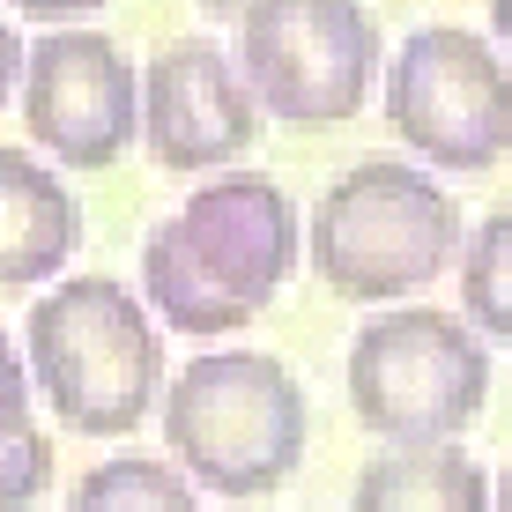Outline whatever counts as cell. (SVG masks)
<instances>
[{
  "mask_svg": "<svg viewBox=\"0 0 512 512\" xmlns=\"http://www.w3.org/2000/svg\"><path fill=\"white\" fill-rule=\"evenodd\" d=\"M461 312L475 334L512 342V208L475 223V238L461 245Z\"/></svg>",
  "mask_w": 512,
  "mask_h": 512,
  "instance_id": "5bb4252c",
  "label": "cell"
},
{
  "mask_svg": "<svg viewBox=\"0 0 512 512\" xmlns=\"http://www.w3.org/2000/svg\"><path fill=\"white\" fill-rule=\"evenodd\" d=\"M490 30H498V45L512 52V0H490Z\"/></svg>",
  "mask_w": 512,
  "mask_h": 512,
  "instance_id": "d6986e66",
  "label": "cell"
},
{
  "mask_svg": "<svg viewBox=\"0 0 512 512\" xmlns=\"http://www.w3.org/2000/svg\"><path fill=\"white\" fill-rule=\"evenodd\" d=\"M490 401V342L438 305H401L349 342V409L386 446H461Z\"/></svg>",
  "mask_w": 512,
  "mask_h": 512,
  "instance_id": "277c9868",
  "label": "cell"
},
{
  "mask_svg": "<svg viewBox=\"0 0 512 512\" xmlns=\"http://www.w3.org/2000/svg\"><path fill=\"white\" fill-rule=\"evenodd\" d=\"M8 8H23V15H45V23H60V15H97L104 0H8Z\"/></svg>",
  "mask_w": 512,
  "mask_h": 512,
  "instance_id": "ac0fdd59",
  "label": "cell"
},
{
  "mask_svg": "<svg viewBox=\"0 0 512 512\" xmlns=\"http://www.w3.org/2000/svg\"><path fill=\"white\" fill-rule=\"evenodd\" d=\"M52 490V431L8 423L0 431V512H30Z\"/></svg>",
  "mask_w": 512,
  "mask_h": 512,
  "instance_id": "9a60e30c",
  "label": "cell"
},
{
  "mask_svg": "<svg viewBox=\"0 0 512 512\" xmlns=\"http://www.w3.org/2000/svg\"><path fill=\"white\" fill-rule=\"evenodd\" d=\"M260 134V97L223 45L179 38L141 67V141L164 171H216L238 164Z\"/></svg>",
  "mask_w": 512,
  "mask_h": 512,
  "instance_id": "ba28073f",
  "label": "cell"
},
{
  "mask_svg": "<svg viewBox=\"0 0 512 512\" xmlns=\"http://www.w3.org/2000/svg\"><path fill=\"white\" fill-rule=\"evenodd\" d=\"M305 260L342 305L416 297L461 260V201L401 156H364L320 193Z\"/></svg>",
  "mask_w": 512,
  "mask_h": 512,
  "instance_id": "7a4b0ae2",
  "label": "cell"
},
{
  "mask_svg": "<svg viewBox=\"0 0 512 512\" xmlns=\"http://www.w3.org/2000/svg\"><path fill=\"white\" fill-rule=\"evenodd\" d=\"M67 512H201V498H193V475L179 461L112 453L67 490Z\"/></svg>",
  "mask_w": 512,
  "mask_h": 512,
  "instance_id": "4fadbf2b",
  "label": "cell"
},
{
  "mask_svg": "<svg viewBox=\"0 0 512 512\" xmlns=\"http://www.w3.org/2000/svg\"><path fill=\"white\" fill-rule=\"evenodd\" d=\"M305 386L260 349H208L164 386V438L201 490L268 498L305 461Z\"/></svg>",
  "mask_w": 512,
  "mask_h": 512,
  "instance_id": "3957f363",
  "label": "cell"
},
{
  "mask_svg": "<svg viewBox=\"0 0 512 512\" xmlns=\"http://www.w3.org/2000/svg\"><path fill=\"white\" fill-rule=\"evenodd\" d=\"M141 290H149V312H164L179 334H201V342H208V334L253 327V312H238L231 297L201 275V260L179 245V231H171V223H156V231L141 238Z\"/></svg>",
  "mask_w": 512,
  "mask_h": 512,
  "instance_id": "7c38bea8",
  "label": "cell"
},
{
  "mask_svg": "<svg viewBox=\"0 0 512 512\" xmlns=\"http://www.w3.org/2000/svg\"><path fill=\"white\" fill-rule=\"evenodd\" d=\"M171 231L193 260H201V275L216 282L223 297H231L238 312H268L275 290L290 282L297 268V208L290 193H282L268 171H231V179H208L201 193H186V208L171 216Z\"/></svg>",
  "mask_w": 512,
  "mask_h": 512,
  "instance_id": "9c48e42d",
  "label": "cell"
},
{
  "mask_svg": "<svg viewBox=\"0 0 512 512\" xmlns=\"http://www.w3.org/2000/svg\"><path fill=\"white\" fill-rule=\"evenodd\" d=\"M30 364L15 357V342H8V327H0V431L8 423H30Z\"/></svg>",
  "mask_w": 512,
  "mask_h": 512,
  "instance_id": "2e32d148",
  "label": "cell"
},
{
  "mask_svg": "<svg viewBox=\"0 0 512 512\" xmlns=\"http://www.w3.org/2000/svg\"><path fill=\"white\" fill-rule=\"evenodd\" d=\"M498 512H512V461H505V475H498Z\"/></svg>",
  "mask_w": 512,
  "mask_h": 512,
  "instance_id": "44dd1931",
  "label": "cell"
},
{
  "mask_svg": "<svg viewBox=\"0 0 512 512\" xmlns=\"http://www.w3.org/2000/svg\"><path fill=\"white\" fill-rule=\"evenodd\" d=\"M201 8H208V15H238V23H245V15H253L260 0H201Z\"/></svg>",
  "mask_w": 512,
  "mask_h": 512,
  "instance_id": "ffe728a7",
  "label": "cell"
},
{
  "mask_svg": "<svg viewBox=\"0 0 512 512\" xmlns=\"http://www.w3.org/2000/svg\"><path fill=\"white\" fill-rule=\"evenodd\" d=\"M30 379L45 409L82 438H127L164 401V334L112 275H75L30 305Z\"/></svg>",
  "mask_w": 512,
  "mask_h": 512,
  "instance_id": "6da1fadb",
  "label": "cell"
},
{
  "mask_svg": "<svg viewBox=\"0 0 512 512\" xmlns=\"http://www.w3.org/2000/svg\"><path fill=\"white\" fill-rule=\"evenodd\" d=\"M379 23L364 0H260L238 23V67L260 112L290 127H342L379 82Z\"/></svg>",
  "mask_w": 512,
  "mask_h": 512,
  "instance_id": "5b68a950",
  "label": "cell"
},
{
  "mask_svg": "<svg viewBox=\"0 0 512 512\" xmlns=\"http://www.w3.org/2000/svg\"><path fill=\"white\" fill-rule=\"evenodd\" d=\"M82 245V208L30 149H0V290L60 275Z\"/></svg>",
  "mask_w": 512,
  "mask_h": 512,
  "instance_id": "30bf717a",
  "label": "cell"
},
{
  "mask_svg": "<svg viewBox=\"0 0 512 512\" xmlns=\"http://www.w3.org/2000/svg\"><path fill=\"white\" fill-rule=\"evenodd\" d=\"M386 127L438 171H490L512 149V75L461 23H423L386 67Z\"/></svg>",
  "mask_w": 512,
  "mask_h": 512,
  "instance_id": "8992f818",
  "label": "cell"
},
{
  "mask_svg": "<svg viewBox=\"0 0 512 512\" xmlns=\"http://www.w3.org/2000/svg\"><path fill=\"white\" fill-rule=\"evenodd\" d=\"M23 127L67 171L119 164L141 141V67L104 30H45L23 67Z\"/></svg>",
  "mask_w": 512,
  "mask_h": 512,
  "instance_id": "52a82bcc",
  "label": "cell"
},
{
  "mask_svg": "<svg viewBox=\"0 0 512 512\" xmlns=\"http://www.w3.org/2000/svg\"><path fill=\"white\" fill-rule=\"evenodd\" d=\"M23 67H30V45L15 38V23L0 15V104H8L15 90H23Z\"/></svg>",
  "mask_w": 512,
  "mask_h": 512,
  "instance_id": "e0dca14e",
  "label": "cell"
},
{
  "mask_svg": "<svg viewBox=\"0 0 512 512\" xmlns=\"http://www.w3.org/2000/svg\"><path fill=\"white\" fill-rule=\"evenodd\" d=\"M349 512H498V483L461 446H379Z\"/></svg>",
  "mask_w": 512,
  "mask_h": 512,
  "instance_id": "8fae6325",
  "label": "cell"
}]
</instances>
